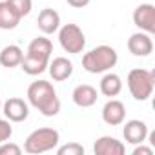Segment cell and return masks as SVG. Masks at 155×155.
<instances>
[{"mask_svg": "<svg viewBox=\"0 0 155 155\" xmlns=\"http://www.w3.org/2000/svg\"><path fill=\"white\" fill-rule=\"evenodd\" d=\"M66 2L71 6V8H77V9H82V8H86L91 0H66Z\"/></svg>", "mask_w": 155, "mask_h": 155, "instance_id": "obj_25", "label": "cell"}, {"mask_svg": "<svg viewBox=\"0 0 155 155\" xmlns=\"http://www.w3.org/2000/svg\"><path fill=\"white\" fill-rule=\"evenodd\" d=\"M148 124L144 120H139V119H131L124 124V130H122V135H124V140L128 144H140L148 139Z\"/></svg>", "mask_w": 155, "mask_h": 155, "instance_id": "obj_9", "label": "cell"}, {"mask_svg": "<svg viewBox=\"0 0 155 155\" xmlns=\"http://www.w3.org/2000/svg\"><path fill=\"white\" fill-rule=\"evenodd\" d=\"M117 62H119V53L115 51V48L106 46V44L90 49L82 57V68L93 75L110 71L111 68L117 66Z\"/></svg>", "mask_w": 155, "mask_h": 155, "instance_id": "obj_2", "label": "cell"}, {"mask_svg": "<svg viewBox=\"0 0 155 155\" xmlns=\"http://www.w3.org/2000/svg\"><path fill=\"white\" fill-rule=\"evenodd\" d=\"M20 17L18 13L9 6L8 0L0 2V29H15L20 24Z\"/></svg>", "mask_w": 155, "mask_h": 155, "instance_id": "obj_17", "label": "cell"}, {"mask_svg": "<svg viewBox=\"0 0 155 155\" xmlns=\"http://www.w3.org/2000/svg\"><path fill=\"white\" fill-rule=\"evenodd\" d=\"M58 42L66 53L79 55L86 48V37L77 24H64L58 28Z\"/></svg>", "mask_w": 155, "mask_h": 155, "instance_id": "obj_5", "label": "cell"}, {"mask_svg": "<svg viewBox=\"0 0 155 155\" xmlns=\"http://www.w3.org/2000/svg\"><path fill=\"white\" fill-rule=\"evenodd\" d=\"M133 155H153V148L151 146H144L142 142L140 144H135Z\"/></svg>", "mask_w": 155, "mask_h": 155, "instance_id": "obj_24", "label": "cell"}, {"mask_svg": "<svg viewBox=\"0 0 155 155\" xmlns=\"http://www.w3.org/2000/svg\"><path fill=\"white\" fill-rule=\"evenodd\" d=\"M37 26L44 35H53L60 28V15L51 8H44L37 17Z\"/></svg>", "mask_w": 155, "mask_h": 155, "instance_id": "obj_13", "label": "cell"}, {"mask_svg": "<svg viewBox=\"0 0 155 155\" xmlns=\"http://www.w3.org/2000/svg\"><path fill=\"white\" fill-rule=\"evenodd\" d=\"M128 90L131 93V97L135 101H148L153 93L155 88V73L150 69H142V68H135L128 73Z\"/></svg>", "mask_w": 155, "mask_h": 155, "instance_id": "obj_3", "label": "cell"}, {"mask_svg": "<svg viewBox=\"0 0 155 155\" xmlns=\"http://www.w3.org/2000/svg\"><path fill=\"white\" fill-rule=\"evenodd\" d=\"M48 64H49V60H42V58H35V57L24 55V58H22V62H20V68H22V71H24L26 75L35 77V75L44 73V71L48 69Z\"/></svg>", "mask_w": 155, "mask_h": 155, "instance_id": "obj_19", "label": "cell"}, {"mask_svg": "<svg viewBox=\"0 0 155 155\" xmlns=\"http://www.w3.org/2000/svg\"><path fill=\"white\" fill-rule=\"evenodd\" d=\"M51 53H53L51 40L46 38V37H37L29 42L26 55L35 57V58H42V60H51Z\"/></svg>", "mask_w": 155, "mask_h": 155, "instance_id": "obj_15", "label": "cell"}, {"mask_svg": "<svg viewBox=\"0 0 155 155\" xmlns=\"http://www.w3.org/2000/svg\"><path fill=\"white\" fill-rule=\"evenodd\" d=\"M133 24L148 33V35H153L155 33V6L153 4H140L135 8L133 11Z\"/></svg>", "mask_w": 155, "mask_h": 155, "instance_id": "obj_6", "label": "cell"}, {"mask_svg": "<svg viewBox=\"0 0 155 155\" xmlns=\"http://www.w3.org/2000/svg\"><path fill=\"white\" fill-rule=\"evenodd\" d=\"M20 153H22V148L15 142L6 140L0 144V155H20Z\"/></svg>", "mask_w": 155, "mask_h": 155, "instance_id": "obj_23", "label": "cell"}, {"mask_svg": "<svg viewBox=\"0 0 155 155\" xmlns=\"http://www.w3.org/2000/svg\"><path fill=\"white\" fill-rule=\"evenodd\" d=\"M128 51L133 57H148L153 51V40L151 35L144 31H137L128 38Z\"/></svg>", "mask_w": 155, "mask_h": 155, "instance_id": "obj_8", "label": "cell"}, {"mask_svg": "<svg viewBox=\"0 0 155 155\" xmlns=\"http://www.w3.org/2000/svg\"><path fill=\"white\" fill-rule=\"evenodd\" d=\"M8 2H9V6L18 13L20 18L28 17V15L31 13V9H33V0H8Z\"/></svg>", "mask_w": 155, "mask_h": 155, "instance_id": "obj_20", "label": "cell"}, {"mask_svg": "<svg viewBox=\"0 0 155 155\" xmlns=\"http://www.w3.org/2000/svg\"><path fill=\"white\" fill-rule=\"evenodd\" d=\"M48 71L55 82H64L73 75V62L66 57H55L48 64Z\"/></svg>", "mask_w": 155, "mask_h": 155, "instance_id": "obj_12", "label": "cell"}, {"mask_svg": "<svg viewBox=\"0 0 155 155\" xmlns=\"http://www.w3.org/2000/svg\"><path fill=\"white\" fill-rule=\"evenodd\" d=\"M57 153L58 155H84V146L79 142H68L64 146H58Z\"/></svg>", "mask_w": 155, "mask_h": 155, "instance_id": "obj_21", "label": "cell"}, {"mask_svg": "<svg viewBox=\"0 0 155 155\" xmlns=\"http://www.w3.org/2000/svg\"><path fill=\"white\" fill-rule=\"evenodd\" d=\"M122 91V81H120V77L117 73H111V71H106V75L102 77V81H101V93L104 97H117L119 93Z\"/></svg>", "mask_w": 155, "mask_h": 155, "instance_id": "obj_16", "label": "cell"}, {"mask_svg": "<svg viewBox=\"0 0 155 155\" xmlns=\"http://www.w3.org/2000/svg\"><path fill=\"white\" fill-rule=\"evenodd\" d=\"M0 111H2V102H0Z\"/></svg>", "mask_w": 155, "mask_h": 155, "instance_id": "obj_26", "label": "cell"}, {"mask_svg": "<svg viewBox=\"0 0 155 155\" xmlns=\"http://www.w3.org/2000/svg\"><path fill=\"white\" fill-rule=\"evenodd\" d=\"M71 99L79 108H91L97 102V90L90 84H79L73 90Z\"/></svg>", "mask_w": 155, "mask_h": 155, "instance_id": "obj_14", "label": "cell"}, {"mask_svg": "<svg viewBox=\"0 0 155 155\" xmlns=\"http://www.w3.org/2000/svg\"><path fill=\"white\" fill-rule=\"evenodd\" d=\"M28 101L44 117H55L60 111V99L57 97V90L48 81L31 82L28 88Z\"/></svg>", "mask_w": 155, "mask_h": 155, "instance_id": "obj_1", "label": "cell"}, {"mask_svg": "<svg viewBox=\"0 0 155 155\" xmlns=\"http://www.w3.org/2000/svg\"><path fill=\"white\" fill-rule=\"evenodd\" d=\"M24 58V51L17 44H9L0 51V64L4 68H17Z\"/></svg>", "mask_w": 155, "mask_h": 155, "instance_id": "obj_18", "label": "cell"}, {"mask_svg": "<svg viewBox=\"0 0 155 155\" xmlns=\"http://www.w3.org/2000/svg\"><path fill=\"white\" fill-rule=\"evenodd\" d=\"M2 113L9 122H24L29 117V104L24 99L18 97H9L2 104Z\"/></svg>", "mask_w": 155, "mask_h": 155, "instance_id": "obj_7", "label": "cell"}, {"mask_svg": "<svg viewBox=\"0 0 155 155\" xmlns=\"http://www.w3.org/2000/svg\"><path fill=\"white\" fill-rule=\"evenodd\" d=\"M58 140H60V135L55 128H38L28 135L24 142V151L31 155L46 153L55 150L58 146Z\"/></svg>", "mask_w": 155, "mask_h": 155, "instance_id": "obj_4", "label": "cell"}, {"mask_svg": "<svg viewBox=\"0 0 155 155\" xmlns=\"http://www.w3.org/2000/svg\"><path fill=\"white\" fill-rule=\"evenodd\" d=\"M124 119H126V106L117 99H110L102 108V120L108 126H119L124 122Z\"/></svg>", "mask_w": 155, "mask_h": 155, "instance_id": "obj_10", "label": "cell"}, {"mask_svg": "<svg viewBox=\"0 0 155 155\" xmlns=\"http://www.w3.org/2000/svg\"><path fill=\"white\" fill-rule=\"evenodd\" d=\"M93 151H95V155H124L126 146H124V142L117 140L111 135H102L95 140Z\"/></svg>", "mask_w": 155, "mask_h": 155, "instance_id": "obj_11", "label": "cell"}, {"mask_svg": "<svg viewBox=\"0 0 155 155\" xmlns=\"http://www.w3.org/2000/svg\"><path fill=\"white\" fill-rule=\"evenodd\" d=\"M13 135V126L8 119H0V144L9 140Z\"/></svg>", "mask_w": 155, "mask_h": 155, "instance_id": "obj_22", "label": "cell"}]
</instances>
